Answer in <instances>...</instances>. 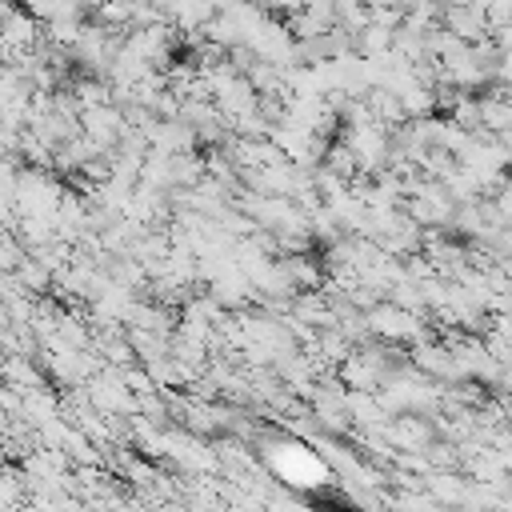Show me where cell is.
Instances as JSON below:
<instances>
[{
	"mask_svg": "<svg viewBox=\"0 0 512 512\" xmlns=\"http://www.w3.org/2000/svg\"><path fill=\"white\" fill-rule=\"evenodd\" d=\"M456 200L448 196V188H444V180H420L412 192H408V200H404V212L420 224V228H444V232H452V220H456Z\"/></svg>",
	"mask_w": 512,
	"mask_h": 512,
	"instance_id": "1",
	"label": "cell"
},
{
	"mask_svg": "<svg viewBox=\"0 0 512 512\" xmlns=\"http://www.w3.org/2000/svg\"><path fill=\"white\" fill-rule=\"evenodd\" d=\"M384 436H388V444L400 448V452H424V456H428V448L436 444L440 428H436L428 416L404 412V416H392V424L384 428Z\"/></svg>",
	"mask_w": 512,
	"mask_h": 512,
	"instance_id": "2",
	"label": "cell"
},
{
	"mask_svg": "<svg viewBox=\"0 0 512 512\" xmlns=\"http://www.w3.org/2000/svg\"><path fill=\"white\" fill-rule=\"evenodd\" d=\"M456 40L464 44H480V40H492V24H488V0H472V4H460V8H444V20H440Z\"/></svg>",
	"mask_w": 512,
	"mask_h": 512,
	"instance_id": "3",
	"label": "cell"
},
{
	"mask_svg": "<svg viewBox=\"0 0 512 512\" xmlns=\"http://www.w3.org/2000/svg\"><path fill=\"white\" fill-rule=\"evenodd\" d=\"M336 24H340V16H336V0H308L304 12H296V16L288 20V32H292L296 40H316V36L332 32Z\"/></svg>",
	"mask_w": 512,
	"mask_h": 512,
	"instance_id": "4",
	"label": "cell"
},
{
	"mask_svg": "<svg viewBox=\"0 0 512 512\" xmlns=\"http://www.w3.org/2000/svg\"><path fill=\"white\" fill-rule=\"evenodd\" d=\"M428 484H424V492L436 500V504H448V508H464L468 504V480H460L456 472H428L424 476Z\"/></svg>",
	"mask_w": 512,
	"mask_h": 512,
	"instance_id": "5",
	"label": "cell"
},
{
	"mask_svg": "<svg viewBox=\"0 0 512 512\" xmlns=\"http://www.w3.org/2000/svg\"><path fill=\"white\" fill-rule=\"evenodd\" d=\"M392 40H396V32H388V28H380V24H368L364 32H356V56H360V60L388 56V52H392Z\"/></svg>",
	"mask_w": 512,
	"mask_h": 512,
	"instance_id": "6",
	"label": "cell"
},
{
	"mask_svg": "<svg viewBox=\"0 0 512 512\" xmlns=\"http://www.w3.org/2000/svg\"><path fill=\"white\" fill-rule=\"evenodd\" d=\"M492 40L500 44V52H512V24H504V28H496V32H492Z\"/></svg>",
	"mask_w": 512,
	"mask_h": 512,
	"instance_id": "7",
	"label": "cell"
},
{
	"mask_svg": "<svg viewBox=\"0 0 512 512\" xmlns=\"http://www.w3.org/2000/svg\"><path fill=\"white\" fill-rule=\"evenodd\" d=\"M100 4H104V0H76V8H80V12L88 16V20H96V12H100Z\"/></svg>",
	"mask_w": 512,
	"mask_h": 512,
	"instance_id": "8",
	"label": "cell"
},
{
	"mask_svg": "<svg viewBox=\"0 0 512 512\" xmlns=\"http://www.w3.org/2000/svg\"><path fill=\"white\" fill-rule=\"evenodd\" d=\"M364 4H368L372 12H376V8H400V0H364Z\"/></svg>",
	"mask_w": 512,
	"mask_h": 512,
	"instance_id": "9",
	"label": "cell"
}]
</instances>
